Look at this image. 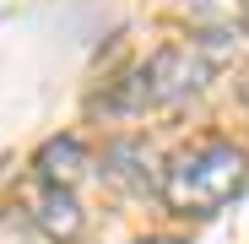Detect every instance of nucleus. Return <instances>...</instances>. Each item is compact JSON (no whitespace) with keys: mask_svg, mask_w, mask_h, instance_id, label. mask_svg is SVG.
<instances>
[{"mask_svg":"<svg viewBox=\"0 0 249 244\" xmlns=\"http://www.w3.org/2000/svg\"><path fill=\"white\" fill-rule=\"evenodd\" d=\"M141 244H179V239H162V233H157V239H141Z\"/></svg>","mask_w":249,"mask_h":244,"instance_id":"7","label":"nucleus"},{"mask_svg":"<svg viewBox=\"0 0 249 244\" xmlns=\"http://www.w3.org/2000/svg\"><path fill=\"white\" fill-rule=\"evenodd\" d=\"M212 76V60H206L200 44H168V49H157L130 81V103H179L190 98L200 81Z\"/></svg>","mask_w":249,"mask_h":244,"instance_id":"2","label":"nucleus"},{"mask_svg":"<svg viewBox=\"0 0 249 244\" xmlns=\"http://www.w3.org/2000/svg\"><path fill=\"white\" fill-rule=\"evenodd\" d=\"M81 169H87V147H81L76 136H60V141H49L44 152H38V174H44L49 190H71L81 179Z\"/></svg>","mask_w":249,"mask_h":244,"instance_id":"6","label":"nucleus"},{"mask_svg":"<svg viewBox=\"0 0 249 244\" xmlns=\"http://www.w3.org/2000/svg\"><path fill=\"white\" fill-rule=\"evenodd\" d=\"M33 217H38V228H44L54 244H76L81 228H87V217H81V206H76V195H71V190H49V185H44V195H38Z\"/></svg>","mask_w":249,"mask_h":244,"instance_id":"5","label":"nucleus"},{"mask_svg":"<svg viewBox=\"0 0 249 244\" xmlns=\"http://www.w3.org/2000/svg\"><path fill=\"white\" fill-rule=\"evenodd\" d=\"M174 17L212 44H228L249 33V0H174Z\"/></svg>","mask_w":249,"mask_h":244,"instance_id":"3","label":"nucleus"},{"mask_svg":"<svg viewBox=\"0 0 249 244\" xmlns=\"http://www.w3.org/2000/svg\"><path fill=\"white\" fill-rule=\"evenodd\" d=\"M103 174H108L114 185H124V190H136V195L162 190L157 157H152V147H146V141H114V147L103 152Z\"/></svg>","mask_w":249,"mask_h":244,"instance_id":"4","label":"nucleus"},{"mask_svg":"<svg viewBox=\"0 0 249 244\" xmlns=\"http://www.w3.org/2000/svg\"><path fill=\"white\" fill-rule=\"evenodd\" d=\"M249 185V157L233 141H200L162 169V201L184 217H212Z\"/></svg>","mask_w":249,"mask_h":244,"instance_id":"1","label":"nucleus"}]
</instances>
